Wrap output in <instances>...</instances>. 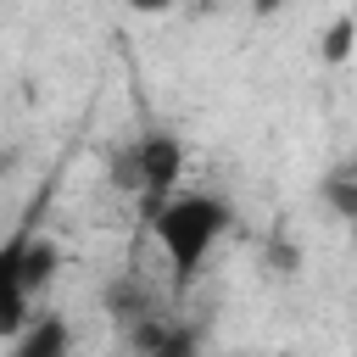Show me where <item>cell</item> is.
<instances>
[{"label": "cell", "mask_w": 357, "mask_h": 357, "mask_svg": "<svg viewBox=\"0 0 357 357\" xmlns=\"http://www.w3.org/2000/svg\"><path fill=\"white\" fill-rule=\"evenodd\" d=\"M223 229H229V206L218 195H201V190L162 195V206H156V245H162L178 290L195 284V273L206 268V257L223 240Z\"/></svg>", "instance_id": "obj_1"}, {"label": "cell", "mask_w": 357, "mask_h": 357, "mask_svg": "<svg viewBox=\"0 0 357 357\" xmlns=\"http://www.w3.org/2000/svg\"><path fill=\"white\" fill-rule=\"evenodd\" d=\"M123 173H128V178H117V184H128V190L139 184V190H151V195H173V190H178V173H184V145H178L173 134H145V139H134Z\"/></svg>", "instance_id": "obj_2"}, {"label": "cell", "mask_w": 357, "mask_h": 357, "mask_svg": "<svg viewBox=\"0 0 357 357\" xmlns=\"http://www.w3.org/2000/svg\"><path fill=\"white\" fill-rule=\"evenodd\" d=\"M22 240H28V229L0 245V335H17L28 324V301H33L22 284Z\"/></svg>", "instance_id": "obj_3"}, {"label": "cell", "mask_w": 357, "mask_h": 357, "mask_svg": "<svg viewBox=\"0 0 357 357\" xmlns=\"http://www.w3.org/2000/svg\"><path fill=\"white\" fill-rule=\"evenodd\" d=\"M11 357H73V329L61 312H45V318H28L17 329V351Z\"/></svg>", "instance_id": "obj_4"}, {"label": "cell", "mask_w": 357, "mask_h": 357, "mask_svg": "<svg viewBox=\"0 0 357 357\" xmlns=\"http://www.w3.org/2000/svg\"><path fill=\"white\" fill-rule=\"evenodd\" d=\"M56 268H61V245L28 229V240H22V284H28V296H39L56 279Z\"/></svg>", "instance_id": "obj_5"}, {"label": "cell", "mask_w": 357, "mask_h": 357, "mask_svg": "<svg viewBox=\"0 0 357 357\" xmlns=\"http://www.w3.org/2000/svg\"><path fill=\"white\" fill-rule=\"evenodd\" d=\"M351 33H357V22H351V11H340V17L329 22V33H324V61H329V67H340V61L351 56Z\"/></svg>", "instance_id": "obj_6"}, {"label": "cell", "mask_w": 357, "mask_h": 357, "mask_svg": "<svg viewBox=\"0 0 357 357\" xmlns=\"http://www.w3.org/2000/svg\"><path fill=\"white\" fill-rule=\"evenodd\" d=\"M151 357H195V335L190 329H167L151 340Z\"/></svg>", "instance_id": "obj_7"}, {"label": "cell", "mask_w": 357, "mask_h": 357, "mask_svg": "<svg viewBox=\"0 0 357 357\" xmlns=\"http://www.w3.org/2000/svg\"><path fill=\"white\" fill-rule=\"evenodd\" d=\"M329 201L340 206V218H357V195H351V178H346V173L329 178Z\"/></svg>", "instance_id": "obj_8"}, {"label": "cell", "mask_w": 357, "mask_h": 357, "mask_svg": "<svg viewBox=\"0 0 357 357\" xmlns=\"http://www.w3.org/2000/svg\"><path fill=\"white\" fill-rule=\"evenodd\" d=\"M128 11H167V6H178V0H123Z\"/></svg>", "instance_id": "obj_9"}, {"label": "cell", "mask_w": 357, "mask_h": 357, "mask_svg": "<svg viewBox=\"0 0 357 357\" xmlns=\"http://www.w3.org/2000/svg\"><path fill=\"white\" fill-rule=\"evenodd\" d=\"M257 6H262V11H268V6H279V0H257Z\"/></svg>", "instance_id": "obj_10"}]
</instances>
